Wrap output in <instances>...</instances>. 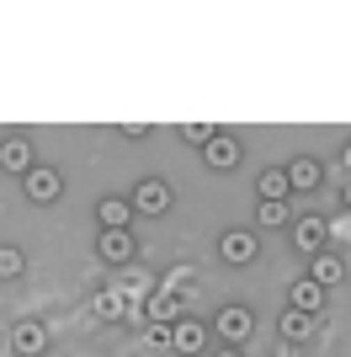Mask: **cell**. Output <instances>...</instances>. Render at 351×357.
<instances>
[{
  "label": "cell",
  "instance_id": "d4e9b609",
  "mask_svg": "<svg viewBox=\"0 0 351 357\" xmlns=\"http://www.w3.org/2000/svg\"><path fill=\"white\" fill-rule=\"evenodd\" d=\"M346 171H351V144H346Z\"/></svg>",
  "mask_w": 351,
  "mask_h": 357
},
{
  "label": "cell",
  "instance_id": "7402d4cb",
  "mask_svg": "<svg viewBox=\"0 0 351 357\" xmlns=\"http://www.w3.org/2000/svg\"><path fill=\"white\" fill-rule=\"evenodd\" d=\"M213 134H219V128H208V123H187V139H192V144H203V149H208Z\"/></svg>",
  "mask_w": 351,
  "mask_h": 357
},
{
  "label": "cell",
  "instance_id": "9c48e42d",
  "mask_svg": "<svg viewBox=\"0 0 351 357\" xmlns=\"http://www.w3.org/2000/svg\"><path fill=\"white\" fill-rule=\"evenodd\" d=\"M203 160L213 165V171H234V165H240V139L234 134H213L208 149H203Z\"/></svg>",
  "mask_w": 351,
  "mask_h": 357
},
{
  "label": "cell",
  "instance_id": "cb8c5ba5",
  "mask_svg": "<svg viewBox=\"0 0 351 357\" xmlns=\"http://www.w3.org/2000/svg\"><path fill=\"white\" fill-rule=\"evenodd\" d=\"M213 357H240V352H234V347H224V352H213Z\"/></svg>",
  "mask_w": 351,
  "mask_h": 357
},
{
  "label": "cell",
  "instance_id": "3957f363",
  "mask_svg": "<svg viewBox=\"0 0 351 357\" xmlns=\"http://www.w3.org/2000/svg\"><path fill=\"white\" fill-rule=\"evenodd\" d=\"M256 251H261V235H245V229H229V235H219V256L229 261V267H245V261H256Z\"/></svg>",
  "mask_w": 351,
  "mask_h": 357
},
{
  "label": "cell",
  "instance_id": "30bf717a",
  "mask_svg": "<svg viewBox=\"0 0 351 357\" xmlns=\"http://www.w3.org/2000/svg\"><path fill=\"white\" fill-rule=\"evenodd\" d=\"M288 310H298V314H320V310H325V288H320V283H309V278H298V283L288 288Z\"/></svg>",
  "mask_w": 351,
  "mask_h": 357
},
{
  "label": "cell",
  "instance_id": "4fadbf2b",
  "mask_svg": "<svg viewBox=\"0 0 351 357\" xmlns=\"http://www.w3.org/2000/svg\"><path fill=\"white\" fill-rule=\"evenodd\" d=\"M282 171H288V187H292V192H314V187H320V176H325L320 160H309V155H298V160L282 165Z\"/></svg>",
  "mask_w": 351,
  "mask_h": 357
},
{
  "label": "cell",
  "instance_id": "8992f818",
  "mask_svg": "<svg viewBox=\"0 0 351 357\" xmlns=\"http://www.w3.org/2000/svg\"><path fill=\"white\" fill-rule=\"evenodd\" d=\"M96 251H102V261H133V256H139V240H133V229H102Z\"/></svg>",
  "mask_w": 351,
  "mask_h": 357
},
{
  "label": "cell",
  "instance_id": "e0dca14e",
  "mask_svg": "<svg viewBox=\"0 0 351 357\" xmlns=\"http://www.w3.org/2000/svg\"><path fill=\"white\" fill-rule=\"evenodd\" d=\"M341 278H346V261H341V256H314V267H309V283H320V288H330V283H341Z\"/></svg>",
  "mask_w": 351,
  "mask_h": 357
},
{
  "label": "cell",
  "instance_id": "d6986e66",
  "mask_svg": "<svg viewBox=\"0 0 351 357\" xmlns=\"http://www.w3.org/2000/svg\"><path fill=\"white\" fill-rule=\"evenodd\" d=\"M22 272H27V256L16 245H0V278H22Z\"/></svg>",
  "mask_w": 351,
  "mask_h": 357
},
{
  "label": "cell",
  "instance_id": "7a4b0ae2",
  "mask_svg": "<svg viewBox=\"0 0 351 357\" xmlns=\"http://www.w3.org/2000/svg\"><path fill=\"white\" fill-rule=\"evenodd\" d=\"M22 187H27L32 203H54V197L64 192V176H58L54 165H32L27 176H22Z\"/></svg>",
  "mask_w": 351,
  "mask_h": 357
},
{
  "label": "cell",
  "instance_id": "ba28073f",
  "mask_svg": "<svg viewBox=\"0 0 351 357\" xmlns=\"http://www.w3.org/2000/svg\"><path fill=\"white\" fill-rule=\"evenodd\" d=\"M11 347L22 357H38V352H48V326L43 320H22V326L11 331Z\"/></svg>",
  "mask_w": 351,
  "mask_h": 357
},
{
  "label": "cell",
  "instance_id": "44dd1931",
  "mask_svg": "<svg viewBox=\"0 0 351 357\" xmlns=\"http://www.w3.org/2000/svg\"><path fill=\"white\" fill-rule=\"evenodd\" d=\"M325 240H351V213H341V219L325 224Z\"/></svg>",
  "mask_w": 351,
  "mask_h": 357
},
{
  "label": "cell",
  "instance_id": "9a60e30c",
  "mask_svg": "<svg viewBox=\"0 0 351 357\" xmlns=\"http://www.w3.org/2000/svg\"><path fill=\"white\" fill-rule=\"evenodd\" d=\"M96 219H102V229H128V219H133V203H128V197H102Z\"/></svg>",
  "mask_w": 351,
  "mask_h": 357
},
{
  "label": "cell",
  "instance_id": "52a82bcc",
  "mask_svg": "<svg viewBox=\"0 0 351 357\" xmlns=\"http://www.w3.org/2000/svg\"><path fill=\"white\" fill-rule=\"evenodd\" d=\"M250 326H256V314H250L245 304H224V310H219V336H224V342H245Z\"/></svg>",
  "mask_w": 351,
  "mask_h": 357
},
{
  "label": "cell",
  "instance_id": "ac0fdd59",
  "mask_svg": "<svg viewBox=\"0 0 351 357\" xmlns=\"http://www.w3.org/2000/svg\"><path fill=\"white\" fill-rule=\"evenodd\" d=\"M256 192H261V203H288V192H292V187H288V171H282V165H277V171H261Z\"/></svg>",
  "mask_w": 351,
  "mask_h": 357
},
{
  "label": "cell",
  "instance_id": "8fae6325",
  "mask_svg": "<svg viewBox=\"0 0 351 357\" xmlns=\"http://www.w3.org/2000/svg\"><path fill=\"white\" fill-rule=\"evenodd\" d=\"M32 144L27 139H6V144H0V171H11V176H27L32 171Z\"/></svg>",
  "mask_w": 351,
  "mask_h": 357
},
{
  "label": "cell",
  "instance_id": "5bb4252c",
  "mask_svg": "<svg viewBox=\"0 0 351 357\" xmlns=\"http://www.w3.org/2000/svg\"><path fill=\"white\" fill-rule=\"evenodd\" d=\"M292 245H298V251H309V256H320V245H325V219H292Z\"/></svg>",
  "mask_w": 351,
  "mask_h": 357
},
{
  "label": "cell",
  "instance_id": "277c9868",
  "mask_svg": "<svg viewBox=\"0 0 351 357\" xmlns=\"http://www.w3.org/2000/svg\"><path fill=\"white\" fill-rule=\"evenodd\" d=\"M128 203H133L139 213H165V208H171V187H165L160 176H144L139 187H133V197H128Z\"/></svg>",
  "mask_w": 351,
  "mask_h": 357
},
{
  "label": "cell",
  "instance_id": "6da1fadb",
  "mask_svg": "<svg viewBox=\"0 0 351 357\" xmlns=\"http://www.w3.org/2000/svg\"><path fill=\"white\" fill-rule=\"evenodd\" d=\"M91 310H96V320H149L144 298L128 294V288H102V294L91 298Z\"/></svg>",
  "mask_w": 351,
  "mask_h": 357
},
{
  "label": "cell",
  "instance_id": "ffe728a7",
  "mask_svg": "<svg viewBox=\"0 0 351 357\" xmlns=\"http://www.w3.org/2000/svg\"><path fill=\"white\" fill-rule=\"evenodd\" d=\"M261 224L272 229V224H288V203H261Z\"/></svg>",
  "mask_w": 351,
  "mask_h": 357
},
{
  "label": "cell",
  "instance_id": "5b68a950",
  "mask_svg": "<svg viewBox=\"0 0 351 357\" xmlns=\"http://www.w3.org/2000/svg\"><path fill=\"white\" fill-rule=\"evenodd\" d=\"M144 314H149V326H176V320H187V314H181V294H165V288H155V294L144 298Z\"/></svg>",
  "mask_w": 351,
  "mask_h": 357
},
{
  "label": "cell",
  "instance_id": "603a6c76",
  "mask_svg": "<svg viewBox=\"0 0 351 357\" xmlns=\"http://www.w3.org/2000/svg\"><path fill=\"white\" fill-rule=\"evenodd\" d=\"M144 336H149V347H171V326H149Z\"/></svg>",
  "mask_w": 351,
  "mask_h": 357
},
{
  "label": "cell",
  "instance_id": "2e32d148",
  "mask_svg": "<svg viewBox=\"0 0 351 357\" xmlns=\"http://www.w3.org/2000/svg\"><path fill=\"white\" fill-rule=\"evenodd\" d=\"M314 326H320V314H298V310H288L282 314V342H309V336H314Z\"/></svg>",
  "mask_w": 351,
  "mask_h": 357
},
{
  "label": "cell",
  "instance_id": "7c38bea8",
  "mask_svg": "<svg viewBox=\"0 0 351 357\" xmlns=\"http://www.w3.org/2000/svg\"><path fill=\"white\" fill-rule=\"evenodd\" d=\"M171 347L176 352H203L208 347V326L203 320H176L171 326Z\"/></svg>",
  "mask_w": 351,
  "mask_h": 357
},
{
  "label": "cell",
  "instance_id": "484cf974",
  "mask_svg": "<svg viewBox=\"0 0 351 357\" xmlns=\"http://www.w3.org/2000/svg\"><path fill=\"white\" fill-rule=\"evenodd\" d=\"M346 203H351V181H346Z\"/></svg>",
  "mask_w": 351,
  "mask_h": 357
}]
</instances>
